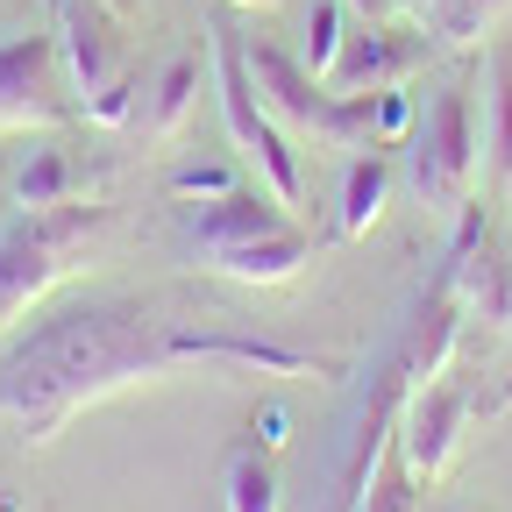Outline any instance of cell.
I'll return each mask as SVG.
<instances>
[{
	"mask_svg": "<svg viewBox=\"0 0 512 512\" xmlns=\"http://www.w3.org/2000/svg\"><path fill=\"white\" fill-rule=\"evenodd\" d=\"M192 363L292 370L299 356L200 335L185 320H164L157 299H93V306L43 320L29 342L8 349V363H0V420H15L29 441H50L79 406H100L107 392H128V384H150Z\"/></svg>",
	"mask_w": 512,
	"mask_h": 512,
	"instance_id": "cell-1",
	"label": "cell"
},
{
	"mask_svg": "<svg viewBox=\"0 0 512 512\" xmlns=\"http://www.w3.org/2000/svg\"><path fill=\"white\" fill-rule=\"evenodd\" d=\"M192 242H200L207 271L242 278V285H285L299 264H313V242L292 221V207H264L256 192H214L192 207Z\"/></svg>",
	"mask_w": 512,
	"mask_h": 512,
	"instance_id": "cell-2",
	"label": "cell"
},
{
	"mask_svg": "<svg viewBox=\"0 0 512 512\" xmlns=\"http://www.w3.org/2000/svg\"><path fill=\"white\" fill-rule=\"evenodd\" d=\"M242 64H249V86H256V100H264L271 121L299 128V136H320V143H356V136H370V121H377V114H370V93H320L306 64H292V57L271 50V43H249Z\"/></svg>",
	"mask_w": 512,
	"mask_h": 512,
	"instance_id": "cell-3",
	"label": "cell"
},
{
	"mask_svg": "<svg viewBox=\"0 0 512 512\" xmlns=\"http://www.w3.org/2000/svg\"><path fill=\"white\" fill-rule=\"evenodd\" d=\"M93 235H100V214L93 207H50V214H29L22 228L0 235V320L29 313L93 249Z\"/></svg>",
	"mask_w": 512,
	"mask_h": 512,
	"instance_id": "cell-4",
	"label": "cell"
},
{
	"mask_svg": "<svg viewBox=\"0 0 512 512\" xmlns=\"http://www.w3.org/2000/svg\"><path fill=\"white\" fill-rule=\"evenodd\" d=\"M57 57L64 72H72V93L93 121H128L136 114V72H128V43L121 29L107 22L100 0H57Z\"/></svg>",
	"mask_w": 512,
	"mask_h": 512,
	"instance_id": "cell-5",
	"label": "cell"
},
{
	"mask_svg": "<svg viewBox=\"0 0 512 512\" xmlns=\"http://www.w3.org/2000/svg\"><path fill=\"white\" fill-rule=\"evenodd\" d=\"M214 57H221V121H228L235 150L264 171V185L278 192V207H299V157H292V143H285V128L264 114V100H256L249 64H242V43H221Z\"/></svg>",
	"mask_w": 512,
	"mask_h": 512,
	"instance_id": "cell-6",
	"label": "cell"
},
{
	"mask_svg": "<svg viewBox=\"0 0 512 512\" xmlns=\"http://www.w3.org/2000/svg\"><path fill=\"white\" fill-rule=\"evenodd\" d=\"M413 178L434 207H456L470 178H477V114H470V93L448 86L427 100V121H420V150H413Z\"/></svg>",
	"mask_w": 512,
	"mask_h": 512,
	"instance_id": "cell-7",
	"label": "cell"
},
{
	"mask_svg": "<svg viewBox=\"0 0 512 512\" xmlns=\"http://www.w3.org/2000/svg\"><path fill=\"white\" fill-rule=\"evenodd\" d=\"M57 121V36H8L0 43V136H29Z\"/></svg>",
	"mask_w": 512,
	"mask_h": 512,
	"instance_id": "cell-8",
	"label": "cell"
},
{
	"mask_svg": "<svg viewBox=\"0 0 512 512\" xmlns=\"http://www.w3.org/2000/svg\"><path fill=\"white\" fill-rule=\"evenodd\" d=\"M192 93H200V64L178 50V57H164V64H157V79L136 93V114H128V121H136L143 136H157V143H164V136H178V121L192 114Z\"/></svg>",
	"mask_w": 512,
	"mask_h": 512,
	"instance_id": "cell-9",
	"label": "cell"
},
{
	"mask_svg": "<svg viewBox=\"0 0 512 512\" xmlns=\"http://www.w3.org/2000/svg\"><path fill=\"white\" fill-rule=\"evenodd\" d=\"M420 64V50L413 43H384V36H356V50L349 57H335V72H328V86L335 93H399V79Z\"/></svg>",
	"mask_w": 512,
	"mask_h": 512,
	"instance_id": "cell-10",
	"label": "cell"
},
{
	"mask_svg": "<svg viewBox=\"0 0 512 512\" xmlns=\"http://www.w3.org/2000/svg\"><path fill=\"white\" fill-rule=\"evenodd\" d=\"M456 420H463V399L456 392H427L420 413H413V434H406V463L420 477H434L448 463V441H456Z\"/></svg>",
	"mask_w": 512,
	"mask_h": 512,
	"instance_id": "cell-11",
	"label": "cell"
},
{
	"mask_svg": "<svg viewBox=\"0 0 512 512\" xmlns=\"http://www.w3.org/2000/svg\"><path fill=\"white\" fill-rule=\"evenodd\" d=\"M15 200L29 214L72 207V157H64V150H29V164L15 171Z\"/></svg>",
	"mask_w": 512,
	"mask_h": 512,
	"instance_id": "cell-12",
	"label": "cell"
},
{
	"mask_svg": "<svg viewBox=\"0 0 512 512\" xmlns=\"http://www.w3.org/2000/svg\"><path fill=\"white\" fill-rule=\"evenodd\" d=\"M221 484H228V512H278V470L256 448H235Z\"/></svg>",
	"mask_w": 512,
	"mask_h": 512,
	"instance_id": "cell-13",
	"label": "cell"
},
{
	"mask_svg": "<svg viewBox=\"0 0 512 512\" xmlns=\"http://www.w3.org/2000/svg\"><path fill=\"white\" fill-rule=\"evenodd\" d=\"M384 185H392V171H384L377 157H356V164H349V185H342V235H363V228L384 214Z\"/></svg>",
	"mask_w": 512,
	"mask_h": 512,
	"instance_id": "cell-14",
	"label": "cell"
},
{
	"mask_svg": "<svg viewBox=\"0 0 512 512\" xmlns=\"http://www.w3.org/2000/svg\"><path fill=\"white\" fill-rule=\"evenodd\" d=\"M342 15H335V0H320V8H313V22H306V72L313 79H328L335 72V57H342Z\"/></svg>",
	"mask_w": 512,
	"mask_h": 512,
	"instance_id": "cell-15",
	"label": "cell"
},
{
	"mask_svg": "<svg viewBox=\"0 0 512 512\" xmlns=\"http://www.w3.org/2000/svg\"><path fill=\"white\" fill-rule=\"evenodd\" d=\"M491 171L512 185V64H498V100H491Z\"/></svg>",
	"mask_w": 512,
	"mask_h": 512,
	"instance_id": "cell-16",
	"label": "cell"
},
{
	"mask_svg": "<svg viewBox=\"0 0 512 512\" xmlns=\"http://www.w3.org/2000/svg\"><path fill=\"white\" fill-rule=\"evenodd\" d=\"M200 192L214 200V192H228V178L221 171H178V200H200Z\"/></svg>",
	"mask_w": 512,
	"mask_h": 512,
	"instance_id": "cell-17",
	"label": "cell"
},
{
	"mask_svg": "<svg viewBox=\"0 0 512 512\" xmlns=\"http://www.w3.org/2000/svg\"><path fill=\"white\" fill-rule=\"evenodd\" d=\"M249 8H271V0H249Z\"/></svg>",
	"mask_w": 512,
	"mask_h": 512,
	"instance_id": "cell-18",
	"label": "cell"
}]
</instances>
